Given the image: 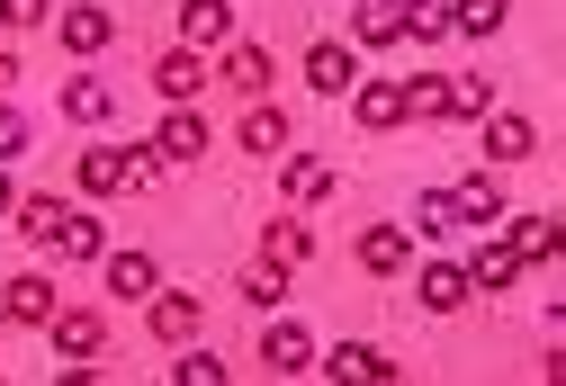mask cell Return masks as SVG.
Here are the masks:
<instances>
[{
    "label": "cell",
    "mask_w": 566,
    "mask_h": 386,
    "mask_svg": "<svg viewBox=\"0 0 566 386\" xmlns=\"http://www.w3.org/2000/svg\"><path fill=\"white\" fill-rule=\"evenodd\" d=\"M73 180H82L91 198H126V189H154V180H163V163H154V144H135V153L91 144L82 163H73Z\"/></svg>",
    "instance_id": "6da1fadb"
},
{
    "label": "cell",
    "mask_w": 566,
    "mask_h": 386,
    "mask_svg": "<svg viewBox=\"0 0 566 386\" xmlns=\"http://www.w3.org/2000/svg\"><path fill=\"white\" fill-rule=\"evenodd\" d=\"M145 82H154V91H163L171 108H198V91L217 82V63H207L198 45H163V54H154V72H145Z\"/></svg>",
    "instance_id": "7a4b0ae2"
},
{
    "label": "cell",
    "mask_w": 566,
    "mask_h": 386,
    "mask_svg": "<svg viewBox=\"0 0 566 386\" xmlns=\"http://www.w3.org/2000/svg\"><path fill=\"white\" fill-rule=\"evenodd\" d=\"M476 153H485L494 171H513V163H531V153H539V126L513 117V108H485V117H476Z\"/></svg>",
    "instance_id": "3957f363"
},
{
    "label": "cell",
    "mask_w": 566,
    "mask_h": 386,
    "mask_svg": "<svg viewBox=\"0 0 566 386\" xmlns=\"http://www.w3.org/2000/svg\"><path fill=\"white\" fill-rule=\"evenodd\" d=\"M54 359H99L108 351V315H99V305H54Z\"/></svg>",
    "instance_id": "277c9868"
},
{
    "label": "cell",
    "mask_w": 566,
    "mask_h": 386,
    "mask_svg": "<svg viewBox=\"0 0 566 386\" xmlns=\"http://www.w3.org/2000/svg\"><path fill=\"white\" fill-rule=\"evenodd\" d=\"M279 198H289V207H324L333 198V163L306 153V144H289V153H279Z\"/></svg>",
    "instance_id": "5b68a950"
},
{
    "label": "cell",
    "mask_w": 566,
    "mask_h": 386,
    "mask_svg": "<svg viewBox=\"0 0 566 386\" xmlns=\"http://www.w3.org/2000/svg\"><path fill=\"white\" fill-rule=\"evenodd\" d=\"M145 324H154V342H171V351H180V342H198L207 305H198L189 288H154V296H145Z\"/></svg>",
    "instance_id": "8992f818"
},
{
    "label": "cell",
    "mask_w": 566,
    "mask_h": 386,
    "mask_svg": "<svg viewBox=\"0 0 566 386\" xmlns=\"http://www.w3.org/2000/svg\"><path fill=\"white\" fill-rule=\"evenodd\" d=\"M207 144H217V135H207V117H198V108H171V117L154 126V163H163V171H189Z\"/></svg>",
    "instance_id": "52a82bcc"
},
{
    "label": "cell",
    "mask_w": 566,
    "mask_h": 386,
    "mask_svg": "<svg viewBox=\"0 0 566 386\" xmlns=\"http://www.w3.org/2000/svg\"><path fill=\"white\" fill-rule=\"evenodd\" d=\"M350 82H360V54H350L342 36L306 45V91H315V100H350Z\"/></svg>",
    "instance_id": "ba28073f"
},
{
    "label": "cell",
    "mask_w": 566,
    "mask_h": 386,
    "mask_svg": "<svg viewBox=\"0 0 566 386\" xmlns=\"http://www.w3.org/2000/svg\"><path fill=\"white\" fill-rule=\"evenodd\" d=\"M108 36H117V19L99 10V0H73V10H54V45H63V54H108Z\"/></svg>",
    "instance_id": "9c48e42d"
},
{
    "label": "cell",
    "mask_w": 566,
    "mask_h": 386,
    "mask_svg": "<svg viewBox=\"0 0 566 386\" xmlns=\"http://www.w3.org/2000/svg\"><path fill=\"white\" fill-rule=\"evenodd\" d=\"M270 72H279V63H270V45H252V36H234V45L217 54V82H226L234 100H261V91H270Z\"/></svg>",
    "instance_id": "30bf717a"
},
{
    "label": "cell",
    "mask_w": 566,
    "mask_h": 386,
    "mask_svg": "<svg viewBox=\"0 0 566 386\" xmlns=\"http://www.w3.org/2000/svg\"><path fill=\"white\" fill-rule=\"evenodd\" d=\"M315 359H324V351H315V333H306L297 315H289V324H270V333H261V368H270V377H306Z\"/></svg>",
    "instance_id": "8fae6325"
},
{
    "label": "cell",
    "mask_w": 566,
    "mask_h": 386,
    "mask_svg": "<svg viewBox=\"0 0 566 386\" xmlns=\"http://www.w3.org/2000/svg\"><path fill=\"white\" fill-rule=\"evenodd\" d=\"M405 45V0H350V54Z\"/></svg>",
    "instance_id": "7c38bea8"
},
{
    "label": "cell",
    "mask_w": 566,
    "mask_h": 386,
    "mask_svg": "<svg viewBox=\"0 0 566 386\" xmlns=\"http://www.w3.org/2000/svg\"><path fill=\"white\" fill-rule=\"evenodd\" d=\"M441 207H450V225H504V189H494V171L450 180V189H441Z\"/></svg>",
    "instance_id": "4fadbf2b"
},
{
    "label": "cell",
    "mask_w": 566,
    "mask_h": 386,
    "mask_svg": "<svg viewBox=\"0 0 566 386\" xmlns=\"http://www.w3.org/2000/svg\"><path fill=\"white\" fill-rule=\"evenodd\" d=\"M468 296H476V288H468L459 261H422V270H413V305H422V315H459Z\"/></svg>",
    "instance_id": "5bb4252c"
},
{
    "label": "cell",
    "mask_w": 566,
    "mask_h": 386,
    "mask_svg": "<svg viewBox=\"0 0 566 386\" xmlns=\"http://www.w3.org/2000/svg\"><path fill=\"white\" fill-rule=\"evenodd\" d=\"M180 45H198V54L234 45V0H180Z\"/></svg>",
    "instance_id": "9a60e30c"
},
{
    "label": "cell",
    "mask_w": 566,
    "mask_h": 386,
    "mask_svg": "<svg viewBox=\"0 0 566 386\" xmlns=\"http://www.w3.org/2000/svg\"><path fill=\"white\" fill-rule=\"evenodd\" d=\"M54 305H63V296H54L45 270H19L10 288H0V315H10V324H54Z\"/></svg>",
    "instance_id": "2e32d148"
},
{
    "label": "cell",
    "mask_w": 566,
    "mask_h": 386,
    "mask_svg": "<svg viewBox=\"0 0 566 386\" xmlns=\"http://www.w3.org/2000/svg\"><path fill=\"white\" fill-rule=\"evenodd\" d=\"M360 270L369 279H405L413 270V234H405V225H369V234H360Z\"/></svg>",
    "instance_id": "e0dca14e"
},
{
    "label": "cell",
    "mask_w": 566,
    "mask_h": 386,
    "mask_svg": "<svg viewBox=\"0 0 566 386\" xmlns=\"http://www.w3.org/2000/svg\"><path fill=\"white\" fill-rule=\"evenodd\" d=\"M261 261H270V270H306V261H315L306 216H270V225H261Z\"/></svg>",
    "instance_id": "ac0fdd59"
},
{
    "label": "cell",
    "mask_w": 566,
    "mask_h": 386,
    "mask_svg": "<svg viewBox=\"0 0 566 386\" xmlns=\"http://www.w3.org/2000/svg\"><path fill=\"white\" fill-rule=\"evenodd\" d=\"M234 144L252 153V163H279V153H289L297 135H289V117H279V108H261V100H252V108H243V126H234Z\"/></svg>",
    "instance_id": "d6986e66"
},
{
    "label": "cell",
    "mask_w": 566,
    "mask_h": 386,
    "mask_svg": "<svg viewBox=\"0 0 566 386\" xmlns=\"http://www.w3.org/2000/svg\"><path fill=\"white\" fill-rule=\"evenodd\" d=\"M99 270H108V296H126V305H145V296L163 288L154 252H99Z\"/></svg>",
    "instance_id": "ffe728a7"
},
{
    "label": "cell",
    "mask_w": 566,
    "mask_h": 386,
    "mask_svg": "<svg viewBox=\"0 0 566 386\" xmlns=\"http://www.w3.org/2000/svg\"><path fill=\"white\" fill-rule=\"evenodd\" d=\"M315 368H333L342 386H387V377H396V359H387L378 342H342V351H333V359H315Z\"/></svg>",
    "instance_id": "44dd1931"
},
{
    "label": "cell",
    "mask_w": 566,
    "mask_h": 386,
    "mask_svg": "<svg viewBox=\"0 0 566 386\" xmlns=\"http://www.w3.org/2000/svg\"><path fill=\"white\" fill-rule=\"evenodd\" d=\"M350 108H360L369 135H396V126H405V91H396V82H369V72L350 82Z\"/></svg>",
    "instance_id": "7402d4cb"
},
{
    "label": "cell",
    "mask_w": 566,
    "mask_h": 386,
    "mask_svg": "<svg viewBox=\"0 0 566 386\" xmlns=\"http://www.w3.org/2000/svg\"><path fill=\"white\" fill-rule=\"evenodd\" d=\"M108 108H117V91L99 82V72H63V117L73 126H108Z\"/></svg>",
    "instance_id": "603a6c76"
},
{
    "label": "cell",
    "mask_w": 566,
    "mask_h": 386,
    "mask_svg": "<svg viewBox=\"0 0 566 386\" xmlns=\"http://www.w3.org/2000/svg\"><path fill=\"white\" fill-rule=\"evenodd\" d=\"M10 225H19L36 252H54V243H63V225H73V207H63V198H19V216H10Z\"/></svg>",
    "instance_id": "cb8c5ba5"
},
{
    "label": "cell",
    "mask_w": 566,
    "mask_h": 386,
    "mask_svg": "<svg viewBox=\"0 0 566 386\" xmlns=\"http://www.w3.org/2000/svg\"><path fill=\"white\" fill-rule=\"evenodd\" d=\"M522 270H531V261H522L513 243H485V252L468 261V288H494V296H504V288H522Z\"/></svg>",
    "instance_id": "d4e9b609"
},
{
    "label": "cell",
    "mask_w": 566,
    "mask_h": 386,
    "mask_svg": "<svg viewBox=\"0 0 566 386\" xmlns=\"http://www.w3.org/2000/svg\"><path fill=\"white\" fill-rule=\"evenodd\" d=\"M513 252H522V261H557V252H566V225H557V216H522V225H513Z\"/></svg>",
    "instance_id": "484cf974"
},
{
    "label": "cell",
    "mask_w": 566,
    "mask_h": 386,
    "mask_svg": "<svg viewBox=\"0 0 566 386\" xmlns=\"http://www.w3.org/2000/svg\"><path fill=\"white\" fill-rule=\"evenodd\" d=\"M405 91V126L413 117H450V82H441V72H413V82H396Z\"/></svg>",
    "instance_id": "4316f807"
},
{
    "label": "cell",
    "mask_w": 566,
    "mask_h": 386,
    "mask_svg": "<svg viewBox=\"0 0 566 386\" xmlns=\"http://www.w3.org/2000/svg\"><path fill=\"white\" fill-rule=\"evenodd\" d=\"M405 36H413V45H441V36H459V28H450V0H405Z\"/></svg>",
    "instance_id": "83f0119b"
},
{
    "label": "cell",
    "mask_w": 566,
    "mask_h": 386,
    "mask_svg": "<svg viewBox=\"0 0 566 386\" xmlns=\"http://www.w3.org/2000/svg\"><path fill=\"white\" fill-rule=\"evenodd\" d=\"M234 288H243V305H261V315H279V296H289V270H270V261H252V270H243Z\"/></svg>",
    "instance_id": "f1b7e54d"
},
{
    "label": "cell",
    "mask_w": 566,
    "mask_h": 386,
    "mask_svg": "<svg viewBox=\"0 0 566 386\" xmlns=\"http://www.w3.org/2000/svg\"><path fill=\"white\" fill-rule=\"evenodd\" d=\"M494 108V82L485 72H450V117H485Z\"/></svg>",
    "instance_id": "f546056e"
},
{
    "label": "cell",
    "mask_w": 566,
    "mask_h": 386,
    "mask_svg": "<svg viewBox=\"0 0 566 386\" xmlns=\"http://www.w3.org/2000/svg\"><path fill=\"white\" fill-rule=\"evenodd\" d=\"M504 10H513V0H459L450 28H459V36H494V28H504Z\"/></svg>",
    "instance_id": "4dcf8cb0"
},
{
    "label": "cell",
    "mask_w": 566,
    "mask_h": 386,
    "mask_svg": "<svg viewBox=\"0 0 566 386\" xmlns=\"http://www.w3.org/2000/svg\"><path fill=\"white\" fill-rule=\"evenodd\" d=\"M63 261H99L108 252V234H99V216H73V225H63V243H54Z\"/></svg>",
    "instance_id": "1f68e13d"
},
{
    "label": "cell",
    "mask_w": 566,
    "mask_h": 386,
    "mask_svg": "<svg viewBox=\"0 0 566 386\" xmlns=\"http://www.w3.org/2000/svg\"><path fill=\"white\" fill-rule=\"evenodd\" d=\"M171 377H180V386H226V359H217V351H189V342H180Z\"/></svg>",
    "instance_id": "d6a6232c"
},
{
    "label": "cell",
    "mask_w": 566,
    "mask_h": 386,
    "mask_svg": "<svg viewBox=\"0 0 566 386\" xmlns=\"http://www.w3.org/2000/svg\"><path fill=\"white\" fill-rule=\"evenodd\" d=\"M28 144H36V126H28V108H10V100H0V163H19Z\"/></svg>",
    "instance_id": "836d02e7"
},
{
    "label": "cell",
    "mask_w": 566,
    "mask_h": 386,
    "mask_svg": "<svg viewBox=\"0 0 566 386\" xmlns=\"http://www.w3.org/2000/svg\"><path fill=\"white\" fill-rule=\"evenodd\" d=\"M0 28H54V0H0Z\"/></svg>",
    "instance_id": "e575fe53"
},
{
    "label": "cell",
    "mask_w": 566,
    "mask_h": 386,
    "mask_svg": "<svg viewBox=\"0 0 566 386\" xmlns=\"http://www.w3.org/2000/svg\"><path fill=\"white\" fill-rule=\"evenodd\" d=\"M441 225H450V207H441V189H422V198H413V234H441Z\"/></svg>",
    "instance_id": "d590c367"
},
{
    "label": "cell",
    "mask_w": 566,
    "mask_h": 386,
    "mask_svg": "<svg viewBox=\"0 0 566 386\" xmlns=\"http://www.w3.org/2000/svg\"><path fill=\"white\" fill-rule=\"evenodd\" d=\"M10 91H19V54L0 45V100H10Z\"/></svg>",
    "instance_id": "8d00e7d4"
},
{
    "label": "cell",
    "mask_w": 566,
    "mask_h": 386,
    "mask_svg": "<svg viewBox=\"0 0 566 386\" xmlns=\"http://www.w3.org/2000/svg\"><path fill=\"white\" fill-rule=\"evenodd\" d=\"M19 216V189H10V163H0V225H10Z\"/></svg>",
    "instance_id": "74e56055"
},
{
    "label": "cell",
    "mask_w": 566,
    "mask_h": 386,
    "mask_svg": "<svg viewBox=\"0 0 566 386\" xmlns=\"http://www.w3.org/2000/svg\"><path fill=\"white\" fill-rule=\"evenodd\" d=\"M0 333H10V315H0Z\"/></svg>",
    "instance_id": "f35d334b"
}]
</instances>
